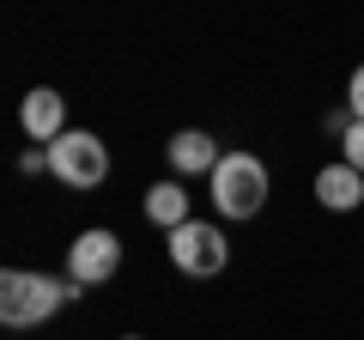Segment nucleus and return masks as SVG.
<instances>
[{
  "label": "nucleus",
  "instance_id": "nucleus-11",
  "mask_svg": "<svg viewBox=\"0 0 364 340\" xmlns=\"http://www.w3.org/2000/svg\"><path fill=\"white\" fill-rule=\"evenodd\" d=\"M346 110H352V116L364 122V67L352 73V85H346Z\"/></svg>",
  "mask_w": 364,
  "mask_h": 340
},
{
  "label": "nucleus",
  "instance_id": "nucleus-4",
  "mask_svg": "<svg viewBox=\"0 0 364 340\" xmlns=\"http://www.w3.org/2000/svg\"><path fill=\"white\" fill-rule=\"evenodd\" d=\"M170 262H176L182 274H195V280H213V274H225V262H231V243H225L219 225L182 219L176 231H170Z\"/></svg>",
  "mask_w": 364,
  "mask_h": 340
},
{
  "label": "nucleus",
  "instance_id": "nucleus-6",
  "mask_svg": "<svg viewBox=\"0 0 364 340\" xmlns=\"http://www.w3.org/2000/svg\"><path fill=\"white\" fill-rule=\"evenodd\" d=\"M18 128H25L37 146H49L55 134H67V97H61V92H49V85L25 92V104H18Z\"/></svg>",
  "mask_w": 364,
  "mask_h": 340
},
{
  "label": "nucleus",
  "instance_id": "nucleus-9",
  "mask_svg": "<svg viewBox=\"0 0 364 340\" xmlns=\"http://www.w3.org/2000/svg\"><path fill=\"white\" fill-rule=\"evenodd\" d=\"M146 219L164 225V231H176V225L188 219V195H182V183H152V188H146Z\"/></svg>",
  "mask_w": 364,
  "mask_h": 340
},
{
  "label": "nucleus",
  "instance_id": "nucleus-13",
  "mask_svg": "<svg viewBox=\"0 0 364 340\" xmlns=\"http://www.w3.org/2000/svg\"><path fill=\"white\" fill-rule=\"evenodd\" d=\"M122 340H140V334H122Z\"/></svg>",
  "mask_w": 364,
  "mask_h": 340
},
{
  "label": "nucleus",
  "instance_id": "nucleus-2",
  "mask_svg": "<svg viewBox=\"0 0 364 340\" xmlns=\"http://www.w3.org/2000/svg\"><path fill=\"white\" fill-rule=\"evenodd\" d=\"M207 183H213V207L225 219H255L267 207V164L255 152H225Z\"/></svg>",
  "mask_w": 364,
  "mask_h": 340
},
{
  "label": "nucleus",
  "instance_id": "nucleus-3",
  "mask_svg": "<svg viewBox=\"0 0 364 340\" xmlns=\"http://www.w3.org/2000/svg\"><path fill=\"white\" fill-rule=\"evenodd\" d=\"M49 170L61 176L67 188H97L109 176V146L97 140L91 128H67L49 140Z\"/></svg>",
  "mask_w": 364,
  "mask_h": 340
},
{
  "label": "nucleus",
  "instance_id": "nucleus-1",
  "mask_svg": "<svg viewBox=\"0 0 364 340\" xmlns=\"http://www.w3.org/2000/svg\"><path fill=\"white\" fill-rule=\"evenodd\" d=\"M67 298H85V286H79V280L25 274V267H6V274H0V322H6V328H37V322H49Z\"/></svg>",
  "mask_w": 364,
  "mask_h": 340
},
{
  "label": "nucleus",
  "instance_id": "nucleus-10",
  "mask_svg": "<svg viewBox=\"0 0 364 340\" xmlns=\"http://www.w3.org/2000/svg\"><path fill=\"white\" fill-rule=\"evenodd\" d=\"M340 152H346V164L364 170V122H358V116H352V128L340 134Z\"/></svg>",
  "mask_w": 364,
  "mask_h": 340
},
{
  "label": "nucleus",
  "instance_id": "nucleus-12",
  "mask_svg": "<svg viewBox=\"0 0 364 340\" xmlns=\"http://www.w3.org/2000/svg\"><path fill=\"white\" fill-rule=\"evenodd\" d=\"M322 128H328V134H334V140H340V134L352 128V110H328V122H322Z\"/></svg>",
  "mask_w": 364,
  "mask_h": 340
},
{
  "label": "nucleus",
  "instance_id": "nucleus-8",
  "mask_svg": "<svg viewBox=\"0 0 364 340\" xmlns=\"http://www.w3.org/2000/svg\"><path fill=\"white\" fill-rule=\"evenodd\" d=\"M219 140H213L207 128H182L176 140H170V164H176V176H213V164H219Z\"/></svg>",
  "mask_w": 364,
  "mask_h": 340
},
{
  "label": "nucleus",
  "instance_id": "nucleus-7",
  "mask_svg": "<svg viewBox=\"0 0 364 340\" xmlns=\"http://www.w3.org/2000/svg\"><path fill=\"white\" fill-rule=\"evenodd\" d=\"M316 201H322L328 213H352L364 201V170L346 164V158H340V164H322L316 170Z\"/></svg>",
  "mask_w": 364,
  "mask_h": 340
},
{
  "label": "nucleus",
  "instance_id": "nucleus-5",
  "mask_svg": "<svg viewBox=\"0 0 364 340\" xmlns=\"http://www.w3.org/2000/svg\"><path fill=\"white\" fill-rule=\"evenodd\" d=\"M122 274V237L104 231V225H91V231L73 237V249H67V280H79V286H104V280Z\"/></svg>",
  "mask_w": 364,
  "mask_h": 340
}]
</instances>
